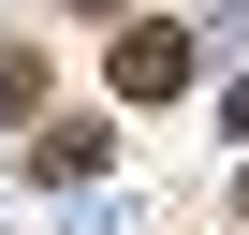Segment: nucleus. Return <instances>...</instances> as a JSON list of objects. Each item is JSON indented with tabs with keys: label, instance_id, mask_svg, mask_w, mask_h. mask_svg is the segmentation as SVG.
<instances>
[{
	"label": "nucleus",
	"instance_id": "1",
	"mask_svg": "<svg viewBox=\"0 0 249 235\" xmlns=\"http://www.w3.org/2000/svg\"><path fill=\"white\" fill-rule=\"evenodd\" d=\"M176 88H191V30H161V15L117 30V103H176Z\"/></svg>",
	"mask_w": 249,
	"mask_h": 235
},
{
	"label": "nucleus",
	"instance_id": "2",
	"mask_svg": "<svg viewBox=\"0 0 249 235\" xmlns=\"http://www.w3.org/2000/svg\"><path fill=\"white\" fill-rule=\"evenodd\" d=\"M30 103H44V59H30V44H0V118H30Z\"/></svg>",
	"mask_w": 249,
	"mask_h": 235
},
{
	"label": "nucleus",
	"instance_id": "3",
	"mask_svg": "<svg viewBox=\"0 0 249 235\" xmlns=\"http://www.w3.org/2000/svg\"><path fill=\"white\" fill-rule=\"evenodd\" d=\"M73 15H88V30H103V15H132V0H73Z\"/></svg>",
	"mask_w": 249,
	"mask_h": 235
}]
</instances>
